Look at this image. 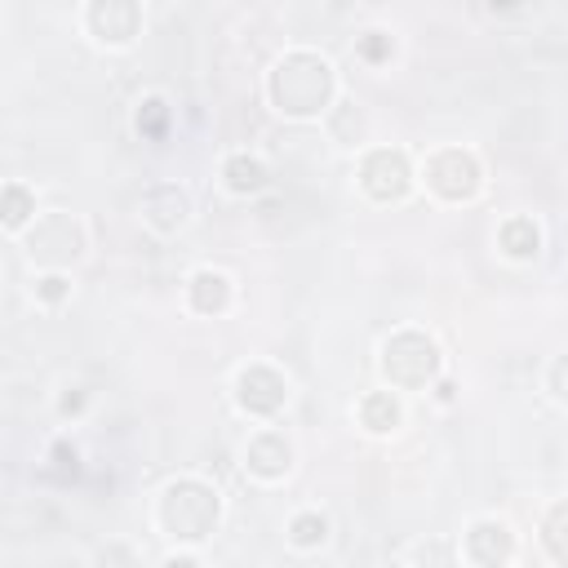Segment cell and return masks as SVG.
<instances>
[{
    "label": "cell",
    "mask_w": 568,
    "mask_h": 568,
    "mask_svg": "<svg viewBox=\"0 0 568 568\" xmlns=\"http://www.w3.org/2000/svg\"><path fill=\"white\" fill-rule=\"evenodd\" d=\"M334 94V71L315 54H289L271 76V98L289 116H315Z\"/></svg>",
    "instance_id": "1"
},
{
    "label": "cell",
    "mask_w": 568,
    "mask_h": 568,
    "mask_svg": "<svg viewBox=\"0 0 568 568\" xmlns=\"http://www.w3.org/2000/svg\"><path fill=\"white\" fill-rule=\"evenodd\" d=\"M160 520H165V529H170L174 537L196 542V537H205V533L213 529V520H218V494L205 489V484H196V479H183V484H174V489L165 494Z\"/></svg>",
    "instance_id": "2"
},
{
    "label": "cell",
    "mask_w": 568,
    "mask_h": 568,
    "mask_svg": "<svg viewBox=\"0 0 568 568\" xmlns=\"http://www.w3.org/2000/svg\"><path fill=\"white\" fill-rule=\"evenodd\" d=\"M386 378L399 382V386H422L436 369H440V356H436V343L422 338V334H399L386 343V360H382Z\"/></svg>",
    "instance_id": "3"
},
{
    "label": "cell",
    "mask_w": 568,
    "mask_h": 568,
    "mask_svg": "<svg viewBox=\"0 0 568 568\" xmlns=\"http://www.w3.org/2000/svg\"><path fill=\"white\" fill-rule=\"evenodd\" d=\"M427 183L444 196V200H462L479 187V170L466 151H440L431 165H427Z\"/></svg>",
    "instance_id": "4"
},
{
    "label": "cell",
    "mask_w": 568,
    "mask_h": 568,
    "mask_svg": "<svg viewBox=\"0 0 568 568\" xmlns=\"http://www.w3.org/2000/svg\"><path fill=\"white\" fill-rule=\"evenodd\" d=\"M80 254V227L67 218V213H54L36 227L32 235V258L40 263H71Z\"/></svg>",
    "instance_id": "5"
},
{
    "label": "cell",
    "mask_w": 568,
    "mask_h": 568,
    "mask_svg": "<svg viewBox=\"0 0 568 568\" xmlns=\"http://www.w3.org/2000/svg\"><path fill=\"white\" fill-rule=\"evenodd\" d=\"M364 187L378 200H399L404 187H409V160L399 151H373L364 160Z\"/></svg>",
    "instance_id": "6"
},
{
    "label": "cell",
    "mask_w": 568,
    "mask_h": 568,
    "mask_svg": "<svg viewBox=\"0 0 568 568\" xmlns=\"http://www.w3.org/2000/svg\"><path fill=\"white\" fill-rule=\"evenodd\" d=\"M240 404L250 414H276L285 404V378L271 369H250L240 373Z\"/></svg>",
    "instance_id": "7"
},
{
    "label": "cell",
    "mask_w": 568,
    "mask_h": 568,
    "mask_svg": "<svg viewBox=\"0 0 568 568\" xmlns=\"http://www.w3.org/2000/svg\"><path fill=\"white\" fill-rule=\"evenodd\" d=\"M90 23L103 40H129L138 27V5H129V0H98L90 10Z\"/></svg>",
    "instance_id": "8"
},
{
    "label": "cell",
    "mask_w": 568,
    "mask_h": 568,
    "mask_svg": "<svg viewBox=\"0 0 568 568\" xmlns=\"http://www.w3.org/2000/svg\"><path fill=\"white\" fill-rule=\"evenodd\" d=\"M466 550H471L475 564L498 568V564L511 559V533H507L502 524H475L471 537H466Z\"/></svg>",
    "instance_id": "9"
},
{
    "label": "cell",
    "mask_w": 568,
    "mask_h": 568,
    "mask_svg": "<svg viewBox=\"0 0 568 568\" xmlns=\"http://www.w3.org/2000/svg\"><path fill=\"white\" fill-rule=\"evenodd\" d=\"M147 213H151V222H155L160 231H174V227H183V218H187V196H183L178 187H155V192L147 196Z\"/></svg>",
    "instance_id": "10"
},
{
    "label": "cell",
    "mask_w": 568,
    "mask_h": 568,
    "mask_svg": "<svg viewBox=\"0 0 568 568\" xmlns=\"http://www.w3.org/2000/svg\"><path fill=\"white\" fill-rule=\"evenodd\" d=\"M250 471H258V475H285L289 471V444H285V436H258L254 444H250Z\"/></svg>",
    "instance_id": "11"
},
{
    "label": "cell",
    "mask_w": 568,
    "mask_h": 568,
    "mask_svg": "<svg viewBox=\"0 0 568 568\" xmlns=\"http://www.w3.org/2000/svg\"><path fill=\"white\" fill-rule=\"evenodd\" d=\"M227 298H231L227 276H218V271H200V276L192 280V302H196V311H222Z\"/></svg>",
    "instance_id": "12"
},
{
    "label": "cell",
    "mask_w": 568,
    "mask_h": 568,
    "mask_svg": "<svg viewBox=\"0 0 568 568\" xmlns=\"http://www.w3.org/2000/svg\"><path fill=\"white\" fill-rule=\"evenodd\" d=\"M227 183H231V192H258L267 183V170L254 155H231L227 160Z\"/></svg>",
    "instance_id": "13"
},
{
    "label": "cell",
    "mask_w": 568,
    "mask_h": 568,
    "mask_svg": "<svg viewBox=\"0 0 568 568\" xmlns=\"http://www.w3.org/2000/svg\"><path fill=\"white\" fill-rule=\"evenodd\" d=\"M542 537H546V550L555 555V564H564V568H568V502H559V507L546 515Z\"/></svg>",
    "instance_id": "14"
},
{
    "label": "cell",
    "mask_w": 568,
    "mask_h": 568,
    "mask_svg": "<svg viewBox=\"0 0 568 568\" xmlns=\"http://www.w3.org/2000/svg\"><path fill=\"white\" fill-rule=\"evenodd\" d=\"M502 250H507V254H515V258L537 254V231H533V222H529V218H515V222H507V227H502Z\"/></svg>",
    "instance_id": "15"
},
{
    "label": "cell",
    "mask_w": 568,
    "mask_h": 568,
    "mask_svg": "<svg viewBox=\"0 0 568 568\" xmlns=\"http://www.w3.org/2000/svg\"><path fill=\"white\" fill-rule=\"evenodd\" d=\"M395 418H399V409H395V399H391V395H369V399H364V427H373V431H391Z\"/></svg>",
    "instance_id": "16"
},
{
    "label": "cell",
    "mask_w": 568,
    "mask_h": 568,
    "mask_svg": "<svg viewBox=\"0 0 568 568\" xmlns=\"http://www.w3.org/2000/svg\"><path fill=\"white\" fill-rule=\"evenodd\" d=\"M324 529H329V524H324L320 515H298L293 520V542L298 546H315V542H324Z\"/></svg>",
    "instance_id": "17"
},
{
    "label": "cell",
    "mask_w": 568,
    "mask_h": 568,
    "mask_svg": "<svg viewBox=\"0 0 568 568\" xmlns=\"http://www.w3.org/2000/svg\"><path fill=\"white\" fill-rule=\"evenodd\" d=\"M27 213H32L27 192H23V187H10V192H5V222H10V227H23Z\"/></svg>",
    "instance_id": "18"
},
{
    "label": "cell",
    "mask_w": 568,
    "mask_h": 568,
    "mask_svg": "<svg viewBox=\"0 0 568 568\" xmlns=\"http://www.w3.org/2000/svg\"><path fill=\"white\" fill-rule=\"evenodd\" d=\"M138 125H142L151 138H160V134H165V103H147V112L138 116Z\"/></svg>",
    "instance_id": "19"
},
{
    "label": "cell",
    "mask_w": 568,
    "mask_h": 568,
    "mask_svg": "<svg viewBox=\"0 0 568 568\" xmlns=\"http://www.w3.org/2000/svg\"><path fill=\"white\" fill-rule=\"evenodd\" d=\"M386 54H391V40H386L382 32H373V36L364 40V58H373V62H378V58H386Z\"/></svg>",
    "instance_id": "20"
},
{
    "label": "cell",
    "mask_w": 568,
    "mask_h": 568,
    "mask_svg": "<svg viewBox=\"0 0 568 568\" xmlns=\"http://www.w3.org/2000/svg\"><path fill=\"white\" fill-rule=\"evenodd\" d=\"M40 293H45V298H49V302H58V298H62V293H67V280H58V276H49V280H45V285H40Z\"/></svg>",
    "instance_id": "21"
},
{
    "label": "cell",
    "mask_w": 568,
    "mask_h": 568,
    "mask_svg": "<svg viewBox=\"0 0 568 568\" xmlns=\"http://www.w3.org/2000/svg\"><path fill=\"white\" fill-rule=\"evenodd\" d=\"M555 391H559L564 399H568V356H564V360L555 364Z\"/></svg>",
    "instance_id": "22"
},
{
    "label": "cell",
    "mask_w": 568,
    "mask_h": 568,
    "mask_svg": "<svg viewBox=\"0 0 568 568\" xmlns=\"http://www.w3.org/2000/svg\"><path fill=\"white\" fill-rule=\"evenodd\" d=\"M165 568H200V564H196V559H170Z\"/></svg>",
    "instance_id": "23"
}]
</instances>
